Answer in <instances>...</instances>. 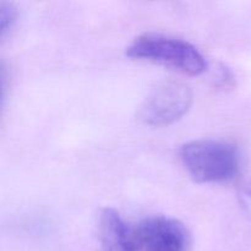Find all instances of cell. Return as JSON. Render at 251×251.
Segmentation results:
<instances>
[{
  "label": "cell",
  "mask_w": 251,
  "mask_h": 251,
  "mask_svg": "<svg viewBox=\"0 0 251 251\" xmlns=\"http://www.w3.org/2000/svg\"><path fill=\"white\" fill-rule=\"evenodd\" d=\"M127 56L167 66L189 76L205 73L207 63L196 47L183 39L158 33L137 37L126 49Z\"/></svg>",
  "instance_id": "obj_2"
},
{
  "label": "cell",
  "mask_w": 251,
  "mask_h": 251,
  "mask_svg": "<svg viewBox=\"0 0 251 251\" xmlns=\"http://www.w3.org/2000/svg\"><path fill=\"white\" fill-rule=\"evenodd\" d=\"M239 203L243 211L251 218V180L244 184L240 189Z\"/></svg>",
  "instance_id": "obj_7"
},
{
  "label": "cell",
  "mask_w": 251,
  "mask_h": 251,
  "mask_svg": "<svg viewBox=\"0 0 251 251\" xmlns=\"http://www.w3.org/2000/svg\"><path fill=\"white\" fill-rule=\"evenodd\" d=\"M17 21V9L12 2L1 1L0 4V29H1V37L14 27Z\"/></svg>",
  "instance_id": "obj_6"
},
{
  "label": "cell",
  "mask_w": 251,
  "mask_h": 251,
  "mask_svg": "<svg viewBox=\"0 0 251 251\" xmlns=\"http://www.w3.org/2000/svg\"><path fill=\"white\" fill-rule=\"evenodd\" d=\"M193 103L189 86L179 81H167L157 85L140 105L137 117L145 124L166 126L180 119Z\"/></svg>",
  "instance_id": "obj_3"
},
{
  "label": "cell",
  "mask_w": 251,
  "mask_h": 251,
  "mask_svg": "<svg viewBox=\"0 0 251 251\" xmlns=\"http://www.w3.org/2000/svg\"><path fill=\"white\" fill-rule=\"evenodd\" d=\"M179 158L189 176L199 183H222L239 172L237 147L221 140H194L179 150Z\"/></svg>",
  "instance_id": "obj_1"
},
{
  "label": "cell",
  "mask_w": 251,
  "mask_h": 251,
  "mask_svg": "<svg viewBox=\"0 0 251 251\" xmlns=\"http://www.w3.org/2000/svg\"><path fill=\"white\" fill-rule=\"evenodd\" d=\"M98 238L104 251H139L136 227H131L113 208H104L98 217Z\"/></svg>",
  "instance_id": "obj_5"
},
{
  "label": "cell",
  "mask_w": 251,
  "mask_h": 251,
  "mask_svg": "<svg viewBox=\"0 0 251 251\" xmlns=\"http://www.w3.org/2000/svg\"><path fill=\"white\" fill-rule=\"evenodd\" d=\"M140 249L145 251H185L186 230L179 221L152 216L136 226Z\"/></svg>",
  "instance_id": "obj_4"
}]
</instances>
